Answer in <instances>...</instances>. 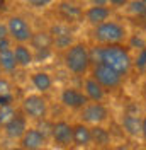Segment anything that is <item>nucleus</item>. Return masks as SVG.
I'll return each mask as SVG.
<instances>
[{"label": "nucleus", "mask_w": 146, "mask_h": 150, "mask_svg": "<svg viewBox=\"0 0 146 150\" xmlns=\"http://www.w3.org/2000/svg\"><path fill=\"white\" fill-rule=\"evenodd\" d=\"M88 55H90V63L93 65L102 63L122 77H126L133 68V58L129 55V50L122 45L95 46L93 50H88Z\"/></svg>", "instance_id": "nucleus-1"}, {"label": "nucleus", "mask_w": 146, "mask_h": 150, "mask_svg": "<svg viewBox=\"0 0 146 150\" xmlns=\"http://www.w3.org/2000/svg\"><path fill=\"white\" fill-rule=\"evenodd\" d=\"M92 36H93V41L97 43V46L122 45L128 38V29L124 28V24H121L117 21H107L100 26H95Z\"/></svg>", "instance_id": "nucleus-2"}, {"label": "nucleus", "mask_w": 146, "mask_h": 150, "mask_svg": "<svg viewBox=\"0 0 146 150\" xmlns=\"http://www.w3.org/2000/svg\"><path fill=\"white\" fill-rule=\"evenodd\" d=\"M85 43H73L72 46L65 51L63 62L66 70L73 75H85L90 70V55Z\"/></svg>", "instance_id": "nucleus-3"}, {"label": "nucleus", "mask_w": 146, "mask_h": 150, "mask_svg": "<svg viewBox=\"0 0 146 150\" xmlns=\"http://www.w3.org/2000/svg\"><path fill=\"white\" fill-rule=\"evenodd\" d=\"M92 79L100 85L104 91H105V89L114 91V89L121 87L122 82H124V77H122V75H119L117 72H114L112 68L102 65V63L92 67Z\"/></svg>", "instance_id": "nucleus-4"}, {"label": "nucleus", "mask_w": 146, "mask_h": 150, "mask_svg": "<svg viewBox=\"0 0 146 150\" xmlns=\"http://www.w3.org/2000/svg\"><path fill=\"white\" fill-rule=\"evenodd\" d=\"M22 114L36 121L44 120L48 114V101L41 94H29L22 99Z\"/></svg>", "instance_id": "nucleus-5"}, {"label": "nucleus", "mask_w": 146, "mask_h": 150, "mask_svg": "<svg viewBox=\"0 0 146 150\" xmlns=\"http://www.w3.org/2000/svg\"><path fill=\"white\" fill-rule=\"evenodd\" d=\"M7 33H9V36L14 39V41H17L19 45H24L26 41H31V38H32V29L31 26L27 24V21L24 17H20V16H12L9 17L7 21Z\"/></svg>", "instance_id": "nucleus-6"}, {"label": "nucleus", "mask_w": 146, "mask_h": 150, "mask_svg": "<svg viewBox=\"0 0 146 150\" xmlns=\"http://www.w3.org/2000/svg\"><path fill=\"white\" fill-rule=\"evenodd\" d=\"M82 120L83 125H92V126H102V123L109 120V109L102 103H88L82 109Z\"/></svg>", "instance_id": "nucleus-7"}, {"label": "nucleus", "mask_w": 146, "mask_h": 150, "mask_svg": "<svg viewBox=\"0 0 146 150\" xmlns=\"http://www.w3.org/2000/svg\"><path fill=\"white\" fill-rule=\"evenodd\" d=\"M107 5H109V2H93V5H90V7H87L83 10L85 21L88 24H92L93 28L107 22L110 16H112V9L107 7Z\"/></svg>", "instance_id": "nucleus-8"}, {"label": "nucleus", "mask_w": 146, "mask_h": 150, "mask_svg": "<svg viewBox=\"0 0 146 150\" xmlns=\"http://www.w3.org/2000/svg\"><path fill=\"white\" fill-rule=\"evenodd\" d=\"M60 101H61V104L65 108H68V109H80V111L88 104V99L85 97V94L82 91H78V89H75V87L63 89L61 94H60Z\"/></svg>", "instance_id": "nucleus-9"}, {"label": "nucleus", "mask_w": 146, "mask_h": 150, "mask_svg": "<svg viewBox=\"0 0 146 150\" xmlns=\"http://www.w3.org/2000/svg\"><path fill=\"white\" fill-rule=\"evenodd\" d=\"M51 138L60 147H70V145H73V125H70L65 120H60V121L53 123Z\"/></svg>", "instance_id": "nucleus-10"}, {"label": "nucleus", "mask_w": 146, "mask_h": 150, "mask_svg": "<svg viewBox=\"0 0 146 150\" xmlns=\"http://www.w3.org/2000/svg\"><path fill=\"white\" fill-rule=\"evenodd\" d=\"M4 131H5V135H7L9 138H12V140L22 138L24 133L27 131V118H26L22 112H17L10 121L4 126Z\"/></svg>", "instance_id": "nucleus-11"}, {"label": "nucleus", "mask_w": 146, "mask_h": 150, "mask_svg": "<svg viewBox=\"0 0 146 150\" xmlns=\"http://www.w3.org/2000/svg\"><path fill=\"white\" fill-rule=\"evenodd\" d=\"M121 126L129 137L141 138V116H138L134 112H124L121 118Z\"/></svg>", "instance_id": "nucleus-12"}, {"label": "nucleus", "mask_w": 146, "mask_h": 150, "mask_svg": "<svg viewBox=\"0 0 146 150\" xmlns=\"http://www.w3.org/2000/svg\"><path fill=\"white\" fill-rule=\"evenodd\" d=\"M46 142L48 140L36 128H27L24 137L20 138V145H22V150H37V149H44Z\"/></svg>", "instance_id": "nucleus-13"}, {"label": "nucleus", "mask_w": 146, "mask_h": 150, "mask_svg": "<svg viewBox=\"0 0 146 150\" xmlns=\"http://www.w3.org/2000/svg\"><path fill=\"white\" fill-rule=\"evenodd\" d=\"M58 12L65 19L66 24L78 22V21L83 19V9L80 5H77V4H72V2H60L58 4Z\"/></svg>", "instance_id": "nucleus-14"}, {"label": "nucleus", "mask_w": 146, "mask_h": 150, "mask_svg": "<svg viewBox=\"0 0 146 150\" xmlns=\"http://www.w3.org/2000/svg\"><path fill=\"white\" fill-rule=\"evenodd\" d=\"M83 94L88 99V103H102L105 97V91L92 77H87L83 80Z\"/></svg>", "instance_id": "nucleus-15"}, {"label": "nucleus", "mask_w": 146, "mask_h": 150, "mask_svg": "<svg viewBox=\"0 0 146 150\" xmlns=\"http://www.w3.org/2000/svg\"><path fill=\"white\" fill-rule=\"evenodd\" d=\"M73 145L80 147V149H87L92 145V135L90 128L83 123H77L73 125Z\"/></svg>", "instance_id": "nucleus-16"}, {"label": "nucleus", "mask_w": 146, "mask_h": 150, "mask_svg": "<svg viewBox=\"0 0 146 150\" xmlns=\"http://www.w3.org/2000/svg\"><path fill=\"white\" fill-rule=\"evenodd\" d=\"M90 135H92V143L95 147H99V149H107L112 143V135L104 126H92Z\"/></svg>", "instance_id": "nucleus-17"}, {"label": "nucleus", "mask_w": 146, "mask_h": 150, "mask_svg": "<svg viewBox=\"0 0 146 150\" xmlns=\"http://www.w3.org/2000/svg\"><path fill=\"white\" fill-rule=\"evenodd\" d=\"M31 82L34 85V89L41 94L51 91V87H53V79H51V75L48 72H36V74H32Z\"/></svg>", "instance_id": "nucleus-18"}, {"label": "nucleus", "mask_w": 146, "mask_h": 150, "mask_svg": "<svg viewBox=\"0 0 146 150\" xmlns=\"http://www.w3.org/2000/svg\"><path fill=\"white\" fill-rule=\"evenodd\" d=\"M12 51H14V58H15L17 67L27 68V67L34 62V55H32V51H31L26 45H17Z\"/></svg>", "instance_id": "nucleus-19"}, {"label": "nucleus", "mask_w": 146, "mask_h": 150, "mask_svg": "<svg viewBox=\"0 0 146 150\" xmlns=\"http://www.w3.org/2000/svg\"><path fill=\"white\" fill-rule=\"evenodd\" d=\"M31 43H32L36 51H46V50H49L53 46V38L46 31H39V33H32Z\"/></svg>", "instance_id": "nucleus-20"}, {"label": "nucleus", "mask_w": 146, "mask_h": 150, "mask_svg": "<svg viewBox=\"0 0 146 150\" xmlns=\"http://www.w3.org/2000/svg\"><path fill=\"white\" fill-rule=\"evenodd\" d=\"M49 34H51L53 39H58V38H73V29L66 22H56V24L51 26Z\"/></svg>", "instance_id": "nucleus-21"}, {"label": "nucleus", "mask_w": 146, "mask_h": 150, "mask_svg": "<svg viewBox=\"0 0 146 150\" xmlns=\"http://www.w3.org/2000/svg\"><path fill=\"white\" fill-rule=\"evenodd\" d=\"M0 68L4 72H9V74L17 68V63H15V58H14V51L12 50H7V51L0 53Z\"/></svg>", "instance_id": "nucleus-22"}, {"label": "nucleus", "mask_w": 146, "mask_h": 150, "mask_svg": "<svg viewBox=\"0 0 146 150\" xmlns=\"http://www.w3.org/2000/svg\"><path fill=\"white\" fill-rule=\"evenodd\" d=\"M128 10L136 17H146V2H141V0L128 2Z\"/></svg>", "instance_id": "nucleus-23"}, {"label": "nucleus", "mask_w": 146, "mask_h": 150, "mask_svg": "<svg viewBox=\"0 0 146 150\" xmlns=\"http://www.w3.org/2000/svg\"><path fill=\"white\" fill-rule=\"evenodd\" d=\"M15 114L17 112H15V109L10 104L9 106H0V126H5Z\"/></svg>", "instance_id": "nucleus-24"}, {"label": "nucleus", "mask_w": 146, "mask_h": 150, "mask_svg": "<svg viewBox=\"0 0 146 150\" xmlns=\"http://www.w3.org/2000/svg\"><path fill=\"white\" fill-rule=\"evenodd\" d=\"M36 130L44 137L46 140H48V137H51V131H53V123L46 121V118H44V120H41V121H39V126H37Z\"/></svg>", "instance_id": "nucleus-25"}, {"label": "nucleus", "mask_w": 146, "mask_h": 150, "mask_svg": "<svg viewBox=\"0 0 146 150\" xmlns=\"http://www.w3.org/2000/svg\"><path fill=\"white\" fill-rule=\"evenodd\" d=\"M133 65H136V68H139V70H145L146 68V48L138 51V56H136V60L133 62Z\"/></svg>", "instance_id": "nucleus-26"}, {"label": "nucleus", "mask_w": 146, "mask_h": 150, "mask_svg": "<svg viewBox=\"0 0 146 150\" xmlns=\"http://www.w3.org/2000/svg\"><path fill=\"white\" fill-rule=\"evenodd\" d=\"M10 89L9 82L5 80V79H0V96H4V94H7Z\"/></svg>", "instance_id": "nucleus-27"}, {"label": "nucleus", "mask_w": 146, "mask_h": 150, "mask_svg": "<svg viewBox=\"0 0 146 150\" xmlns=\"http://www.w3.org/2000/svg\"><path fill=\"white\" fill-rule=\"evenodd\" d=\"M12 103V97H10L9 94H4V96H0V106H9Z\"/></svg>", "instance_id": "nucleus-28"}, {"label": "nucleus", "mask_w": 146, "mask_h": 150, "mask_svg": "<svg viewBox=\"0 0 146 150\" xmlns=\"http://www.w3.org/2000/svg\"><path fill=\"white\" fill-rule=\"evenodd\" d=\"M7 38H9V33H7V26L0 22V41H2V39H7Z\"/></svg>", "instance_id": "nucleus-29"}, {"label": "nucleus", "mask_w": 146, "mask_h": 150, "mask_svg": "<svg viewBox=\"0 0 146 150\" xmlns=\"http://www.w3.org/2000/svg\"><path fill=\"white\" fill-rule=\"evenodd\" d=\"M141 138L146 142V116H141Z\"/></svg>", "instance_id": "nucleus-30"}, {"label": "nucleus", "mask_w": 146, "mask_h": 150, "mask_svg": "<svg viewBox=\"0 0 146 150\" xmlns=\"http://www.w3.org/2000/svg\"><path fill=\"white\" fill-rule=\"evenodd\" d=\"M7 50H10V41H9V38L0 41V53H2V51H7Z\"/></svg>", "instance_id": "nucleus-31"}, {"label": "nucleus", "mask_w": 146, "mask_h": 150, "mask_svg": "<svg viewBox=\"0 0 146 150\" xmlns=\"http://www.w3.org/2000/svg\"><path fill=\"white\" fill-rule=\"evenodd\" d=\"M112 150H131V149H129L128 145H124V143H121V145H116V147H114Z\"/></svg>", "instance_id": "nucleus-32"}, {"label": "nucleus", "mask_w": 146, "mask_h": 150, "mask_svg": "<svg viewBox=\"0 0 146 150\" xmlns=\"http://www.w3.org/2000/svg\"><path fill=\"white\" fill-rule=\"evenodd\" d=\"M7 150H22V149H7Z\"/></svg>", "instance_id": "nucleus-33"}, {"label": "nucleus", "mask_w": 146, "mask_h": 150, "mask_svg": "<svg viewBox=\"0 0 146 150\" xmlns=\"http://www.w3.org/2000/svg\"><path fill=\"white\" fill-rule=\"evenodd\" d=\"M37 150H46V149H37Z\"/></svg>", "instance_id": "nucleus-34"}]
</instances>
